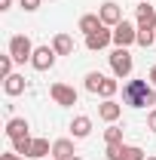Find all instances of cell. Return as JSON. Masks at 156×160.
<instances>
[{
	"label": "cell",
	"mask_w": 156,
	"mask_h": 160,
	"mask_svg": "<svg viewBox=\"0 0 156 160\" xmlns=\"http://www.w3.org/2000/svg\"><path fill=\"white\" fill-rule=\"evenodd\" d=\"M122 102L129 108H147V105H156V92H153V83L147 80H129L122 86Z\"/></svg>",
	"instance_id": "obj_1"
},
{
	"label": "cell",
	"mask_w": 156,
	"mask_h": 160,
	"mask_svg": "<svg viewBox=\"0 0 156 160\" xmlns=\"http://www.w3.org/2000/svg\"><path fill=\"white\" fill-rule=\"evenodd\" d=\"M132 68H135V62H132V52L129 49H122V46H117L113 52H110V71H113V77H129L132 74Z\"/></svg>",
	"instance_id": "obj_2"
},
{
	"label": "cell",
	"mask_w": 156,
	"mask_h": 160,
	"mask_svg": "<svg viewBox=\"0 0 156 160\" xmlns=\"http://www.w3.org/2000/svg\"><path fill=\"white\" fill-rule=\"evenodd\" d=\"M34 43H31V37H25V34H16V37L9 40V56L19 62V65H25V62H31V56H34Z\"/></svg>",
	"instance_id": "obj_3"
},
{
	"label": "cell",
	"mask_w": 156,
	"mask_h": 160,
	"mask_svg": "<svg viewBox=\"0 0 156 160\" xmlns=\"http://www.w3.org/2000/svg\"><path fill=\"white\" fill-rule=\"evenodd\" d=\"M113 43L122 46V49H126V46H132V43H138V25H132V22L122 19L117 28H113Z\"/></svg>",
	"instance_id": "obj_4"
},
{
	"label": "cell",
	"mask_w": 156,
	"mask_h": 160,
	"mask_svg": "<svg viewBox=\"0 0 156 160\" xmlns=\"http://www.w3.org/2000/svg\"><path fill=\"white\" fill-rule=\"evenodd\" d=\"M49 96H52V102L61 105V108L77 105V89H74V86H67V83H52V86H49Z\"/></svg>",
	"instance_id": "obj_5"
},
{
	"label": "cell",
	"mask_w": 156,
	"mask_h": 160,
	"mask_svg": "<svg viewBox=\"0 0 156 160\" xmlns=\"http://www.w3.org/2000/svg\"><path fill=\"white\" fill-rule=\"evenodd\" d=\"M138 31H156V6L147 0L138 3Z\"/></svg>",
	"instance_id": "obj_6"
},
{
	"label": "cell",
	"mask_w": 156,
	"mask_h": 160,
	"mask_svg": "<svg viewBox=\"0 0 156 160\" xmlns=\"http://www.w3.org/2000/svg\"><path fill=\"white\" fill-rule=\"evenodd\" d=\"M107 43H113V31H110L107 25H101L98 31H92V34H86V46H89L92 52H98V49H104Z\"/></svg>",
	"instance_id": "obj_7"
},
{
	"label": "cell",
	"mask_w": 156,
	"mask_h": 160,
	"mask_svg": "<svg viewBox=\"0 0 156 160\" xmlns=\"http://www.w3.org/2000/svg\"><path fill=\"white\" fill-rule=\"evenodd\" d=\"M55 56H58V52H55L52 46H37L34 56H31V65H34L37 71H49V68L55 65Z\"/></svg>",
	"instance_id": "obj_8"
},
{
	"label": "cell",
	"mask_w": 156,
	"mask_h": 160,
	"mask_svg": "<svg viewBox=\"0 0 156 160\" xmlns=\"http://www.w3.org/2000/svg\"><path fill=\"white\" fill-rule=\"evenodd\" d=\"M98 16H101V22H104L107 28H117L119 22H122V9H119L113 0H107V3H104V6L98 9Z\"/></svg>",
	"instance_id": "obj_9"
},
{
	"label": "cell",
	"mask_w": 156,
	"mask_h": 160,
	"mask_svg": "<svg viewBox=\"0 0 156 160\" xmlns=\"http://www.w3.org/2000/svg\"><path fill=\"white\" fill-rule=\"evenodd\" d=\"M119 114H122V105H117L113 99H104L101 105H98V117H101V120H107V123L119 120Z\"/></svg>",
	"instance_id": "obj_10"
},
{
	"label": "cell",
	"mask_w": 156,
	"mask_h": 160,
	"mask_svg": "<svg viewBox=\"0 0 156 160\" xmlns=\"http://www.w3.org/2000/svg\"><path fill=\"white\" fill-rule=\"evenodd\" d=\"M52 157H55V160H71V157H77V151H74V142H71V139H58V142H52Z\"/></svg>",
	"instance_id": "obj_11"
},
{
	"label": "cell",
	"mask_w": 156,
	"mask_h": 160,
	"mask_svg": "<svg viewBox=\"0 0 156 160\" xmlns=\"http://www.w3.org/2000/svg\"><path fill=\"white\" fill-rule=\"evenodd\" d=\"M6 136H9V139L28 136V120H25V117H9V120H6Z\"/></svg>",
	"instance_id": "obj_12"
},
{
	"label": "cell",
	"mask_w": 156,
	"mask_h": 160,
	"mask_svg": "<svg viewBox=\"0 0 156 160\" xmlns=\"http://www.w3.org/2000/svg\"><path fill=\"white\" fill-rule=\"evenodd\" d=\"M3 92H6V96H21V92H25V77H21V74L3 77Z\"/></svg>",
	"instance_id": "obj_13"
},
{
	"label": "cell",
	"mask_w": 156,
	"mask_h": 160,
	"mask_svg": "<svg viewBox=\"0 0 156 160\" xmlns=\"http://www.w3.org/2000/svg\"><path fill=\"white\" fill-rule=\"evenodd\" d=\"M71 132H74V139H86V136L92 132V120L86 117V114L74 117V123H71Z\"/></svg>",
	"instance_id": "obj_14"
},
{
	"label": "cell",
	"mask_w": 156,
	"mask_h": 160,
	"mask_svg": "<svg viewBox=\"0 0 156 160\" xmlns=\"http://www.w3.org/2000/svg\"><path fill=\"white\" fill-rule=\"evenodd\" d=\"M52 49H55L58 56H71V52H74V40H71V34H55Z\"/></svg>",
	"instance_id": "obj_15"
},
{
	"label": "cell",
	"mask_w": 156,
	"mask_h": 160,
	"mask_svg": "<svg viewBox=\"0 0 156 160\" xmlns=\"http://www.w3.org/2000/svg\"><path fill=\"white\" fill-rule=\"evenodd\" d=\"M31 148H34V139H31V136L12 139V151H16V154H21V157H31Z\"/></svg>",
	"instance_id": "obj_16"
},
{
	"label": "cell",
	"mask_w": 156,
	"mask_h": 160,
	"mask_svg": "<svg viewBox=\"0 0 156 160\" xmlns=\"http://www.w3.org/2000/svg\"><path fill=\"white\" fill-rule=\"evenodd\" d=\"M101 25H104L101 16H83V19H80V31H83V34H92V31H98Z\"/></svg>",
	"instance_id": "obj_17"
},
{
	"label": "cell",
	"mask_w": 156,
	"mask_h": 160,
	"mask_svg": "<svg viewBox=\"0 0 156 160\" xmlns=\"http://www.w3.org/2000/svg\"><path fill=\"white\" fill-rule=\"evenodd\" d=\"M101 83H104V74H101V71H89V74H86V89H89V92H95V96H98Z\"/></svg>",
	"instance_id": "obj_18"
},
{
	"label": "cell",
	"mask_w": 156,
	"mask_h": 160,
	"mask_svg": "<svg viewBox=\"0 0 156 160\" xmlns=\"http://www.w3.org/2000/svg\"><path fill=\"white\" fill-rule=\"evenodd\" d=\"M46 154H52V148H49V142H46V139H34V148H31V157L43 160Z\"/></svg>",
	"instance_id": "obj_19"
},
{
	"label": "cell",
	"mask_w": 156,
	"mask_h": 160,
	"mask_svg": "<svg viewBox=\"0 0 156 160\" xmlns=\"http://www.w3.org/2000/svg\"><path fill=\"white\" fill-rule=\"evenodd\" d=\"M119 89V83L117 80H110V77H104V83H101V89H98V96H104V99H113V92Z\"/></svg>",
	"instance_id": "obj_20"
},
{
	"label": "cell",
	"mask_w": 156,
	"mask_h": 160,
	"mask_svg": "<svg viewBox=\"0 0 156 160\" xmlns=\"http://www.w3.org/2000/svg\"><path fill=\"white\" fill-rule=\"evenodd\" d=\"M122 160H147V157H144V151L138 145H126L122 148Z\"/></svg>",
	"instance_id": "obj_21"
},
{
	"label": "cell",
	"mask_w": 156,
	"mask_h": 160,
	"mask_svg": "<svg viewBox=\"0 0 156 160\" xmlns=\"http://www.w3.org/2000/svg\"><path fill=\"white\" fill-rule=\"evenodd\" d=\"M104 142H107V145L122 142V129H119V126H107V129H104Z\"/></svg>",
	"instance_id": "obj_22"
},
{
	"label": "cell",
	"mask_w": 156,
	"mask_h": 160,
	"mask_svg": "<svg viewBox=\"0 0 156 160\" xmlns=\"http://www.w3.org/2000/svg\"><path fill=\"white\" fill-rule=\"evenodd\" d=\"M122 148H126L122 142H117V145H107V154H104V157H107V160H122Z\"/></svg>",
	"instance_id": "obj_23"
},
{
	"label": "cell",
	"mask_w": 156,
	"mask_h": 160,
	"mask_svg": "<svg viewBox=\"0 0 156 160\" xmlns=\"http://www.w3.org/2000/svg\"><path fill=\"white\" fill-rule=\"evenodd\" d=\"M12 56H9V52H6V56H0V74H3V77H9V74H12Z\"/></svg>",
	"instance_id": "obj_24"
},
{
	"label": "cell",
	"mask_w": 156,
	"mask_h": 160,
	"mask_svg": "<svg viewBox=\"0 0 156 160\" xmlns=\"http://www.w3.org/2000/svg\"><path fill=\"white\" fill-rule=\"evenodd\" d=\"M153 31H138V43H141V46H144V49H147V46H153Z\"/></svg>",
	"instance_id": "obj_25"
},
{
	"label": "cell",
	"mask_w": 156,
	"mask_h": 160,
	"mask_svg": "<svg viewBox=\"0 0 156 160\" xmlns=\"http://www.w3.org/2000/svg\"><path fill=\"white\" fill-rule=\"evenodd\" d=\"M21 9H28V12H34V9H40V0H19Z\"/></svg>",
	"instance_id": "obj_26"
},
{
	"label": "cell",
	"mask_w": 156,
	"mask_h": 160,
	"mask_svg": "<svg viewBox=\"0 0 156 160\" xmlns=\"http://www.w3.org/2000/svg\"><path fill=\"white\" fill-rule=\"evenodd\" d=\"M147 126H150V129H153V132H156V108H153V111H150V114H147Z\"/></svg>",
	"instance_id": "obj_27"
},
{
	"label": "cell",
	"mask_w": 156,
	"mask_h": 160,
	"mask_svg": "<svg viewBox=\"0 0 156 160\" xmlns=\"http://www.w3.org/2000/svg\"><path fill=\"white\" fill-rule=\"evenodd\" d=\"M0 160H25L21 154H16V151H9V154H0Z\"/></svg>",
	"instance_id": "obj_28"
},
{
	"label": "cell",
	"mask_w": 156,
	"mask_h": 160,
	"mask_svg": "<svg viewBox=\"0 0 156 160\" xmlns=\"http://www.w3.org/2000/svg\"><path fill=\"white\" fill-rule=\"evenodd\" d=\"M150 83H153V86H156V65H153V68H150Z\"/></svg>",
	"instance_id": "obj_29"
},
{
	"label": "cell",
	"mask_w": 156,
	"mask_h": 160,
	"mask_svg": "<svg viewBox=\"0 0 156 160\" xmlns=\"http://www.w3.org/2000/svg\"><path fill=\"white\" fill-rule=\"evenodd\" d=\"M9 3H12V0H0V9H9Z\"/></svg>",
	"instance_id": "obj_30"
},
{
	"label": "cell",
	"mask_w": 156,
	"mask_h": 160,
	"mask_svg": "<svg viewBox=\"0 0 156 160\" xmlns=\"http://www.w3.org/2000/svg\"><path fill=\"white\" fill-rule=\"evenodd\" d=\"M71 160H83V157H71Z\"/></svg>",
	"instance_id": "obj_31"
},
{
	"label": "cell",
	"mask_w": 156,
	"mask_h": 160,
	"mask_svg": "<svg viewBox=\"0 0 156 160\" xmlns=\"http://www.w3.org/2000/svg\"><path fill=\"white\" fill-rule=\"evenodd\" d=\"M147 160H156V157H147Z\"/></svg>",
	"instance_id": "obj_32"
}]
</instances>
